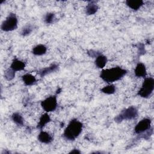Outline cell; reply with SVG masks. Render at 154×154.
<instances>
[{
  "mask_svg": "<svg viewBox=\"0 0 154 154\" xmlns=\"http://www.w3.org/2000/svg\"><path fill=\"white\" fill-rule=\"evenodd\" d=\"M152 120L149 118H144L140 120L135 126L134 132L137 134H141L149 130L151 127Z\"/></svg>",
  "mask_w": 154,
  "mask_h": 154,
  "instance_id": "obj_7",
  "label": "cell"
},
{
  "mask_svg": "<svg viewBox=\"0 0 154 154\" xmlns=\"http://www.w3.org/2000/svg\"><path fill=\"white\" fill-rule=\"evenodd\" d=\"M18 19L16 14L10 13L1 23V29L5 32L12 31L17 29Z\"/></svg>",
  "mask_w": 154,
  "mask_h": 154,
  "instance_id": "obj_5",
  "label": "cell"
},
{
  "mask_svg": "<svg viewBox=\"0 0 154 154\" xmlns=\"http://www.w3.org/2000/svg\"><path fill=\"white\" fill-rule=\"evenodd\" d=\"M15 72H14L11 68L7 69L4 72V78L7 81H11L15 77Z\"/></svg>",
  "mask_w": 154,
  "mask_h": 154,
  "instance_id": "obj_20",
  "label": "cell"
},
{
  "mask_svg": "<svg viewBox=\"0 0 154 154\" xmlns=\"http://www.w3.org/2000/svg\"><path fill=\"white\" fill-rule=\"evenodd\" d=\"M127 73V70L121 67L116 66L103 69L100 73V78L106 83H112L122 79Z\"/></svg>",
  "mask_w": 154,
  "mask_h": 154,
  "instance_id": "obj_1",
  "label": "cell"
},
{
  "mask_svg": "<svg viewBox=\"0 0 154 154\" xmlns=\"http://www.w3.org/2000/svg\"><path fill=\"white\" fill-rule=\"evenodd\" d=\"M138 111L137 108L134 106H131L122 110L116 116L114 120L117 123H120L123 120H132L138 116Z\"/></svg>",
  "mask_w": 154,
  "mask_h": 154,
  "instance_id": "obj_4",
  "label": "cell"
},
{
  "mask_svg": "<svg viewBox=\"0 0 154 154\" xmlns=\"http://www.w3.org/2000/svg\"><path fill=\"white\" fill-rule=\"evenodd\" d=\"M47 52V47L43 44H39L34 46L32 49V53L34 55L41 56L46 54Z\"/></svg>",
  "mask_w": 154,
  "mask_h": 154,
  "instance_id": "obj_16",
  "label": "cell"
},
{
  "mask_svg": "<svg viewBox=\"0 0 154 154\" xmlns=\"http://www.w3.org/2000/svg\"><path fill=\"white\" fill-rule=\"evenodd\" d=\"M134 74L138 78H146L147 70L145 64L143 63H138L134 70Z\"/></svg>",
  "mask_w": 154,
  "mask_h": 154,
  "instance_id": "obj_9",
  "label": "cell"
},
{
  "mask_svg": "<svg viewBox=\"0 0 154 154\" xmlns=\"http://www.w3.org/2000/svg\"><path fill=\"white\" fill-rule=\"evenodd\" d=\"M107 61H108L107 57L101 54L95 58L94 64L97 68L103 69L106 64Z\"/></svg>",
  "mask_w": 154,
  "mask_h": 154,
  "instance_id": "obj_15",
  "label": "cell"
},
{
  "mask_svg": "<svg viewBox=\"0 0 154 154\" xmlns=\"http://www.w3.org/2000/svg\"><path fill=\"white\" fill-rule=\"evenodd\" d=\"M55 20V14L53 13H48L45 16V22L47 24H51Z\"/></svg>",
  "mask_w": 154,
  "mask_h": 154,
  "instance_id": "obj_22",
  "label": "cell"
},
{
  "mask_svg": "<svg viewBox=\"0 0 154 154\" xmlns=\"http://www.w3.org/2000/svg\"><path fill=\"white\" fill-rule=\"evenodd\" d=\"M126 5L134 10H138L144 4L142 0H127L125 1Z\"/></svg>",
  "mask_w": 154,
  "mask_h": 154,
  "instance_id": "obj_13",
  "label": "cell"
},
{
  "mask_svg": "<svg viewBox=\"0 0 154 154\" xmlns=\"http://www.w3.org/2000/svg\"><path fill=\"white\" fill-rule=\"evenodd\" d=\"M154 90V79L152 77L144 78L141 87L138 90L137 94L143 98H149L152 95Z\"/></svg>",
  "mask_w": 154,
  "mask_h": 154,
  "instance_id": "obj_3",
  "label": "cell"
},
{
  "mask_svg": "<svg viewBox=\"0 0 154 154\" xmlns=\"http://www.w3.org/2000/svg\"><path fill=\"white\" fill-rule=\"evenodd\" d=\"M37 139L40 143L44 144H49L53 141L52 136L49 133L42 130L38 134Z\"/></svg>",
  "mask_w": 154,
  "mask_h": 154,
  "instance_id": "obj_11",
  "label": "cell"
},
{
  "mask_svg": "<svg viewBox=\"0 0 154 154\" xmlns=\"http://www.w3.org/2000/svg\"><path fill=\"white\" fill-rule=\"evenodd\" d=\"M69 153H81V151H79L78 149H73L69 152Z\"/></svg>",
  "mask_w": 154,
  "mask_h": 154,
  "instance_id": "obj_24",
  "label": "cell"
},
{
  "mask_svg": "<svg viewBox=\"0 0 154 154\" xmlns=\"http://www.w3.org/2000/svg\"><path fill=\"white\" fill-rule=\"evenodd\" d=\"M83 124L76 119H72L64 131L63 137L67 141H74L82 132Z\"/></svg>",
  "mask_w": 154,
  "mask_h": 154,
  "instance_id": "obj_2",
  "label": "cell"
},
{
  "mask_svg": "<svg viewBox=\"0 0 154 154\" xmlns=\"http://www.w3.org/2000/svg\"><path fill=\"white\" fill-rule=\"evenodd\" d=\"M58 69V64H57L56 63H53L48 67H46L40 69L38 72V75L40 77L43 78V77L45 76L46 75H47L48 74H50L52 72H55Z\"/></svg>",
  "mask_w": 154,
  "mask_h": 154,
  "instance_id": "obj_10",
  "label": "cell"
},
{
  "mask_svg": "<svg viewBox=\"0 0 154 154\" xmlns=\"http://www.w3.org/2000/svg\"><path fill=\"white\" fill-rule=\"evenodd\" d=\"M116 91V86L114 84H109L106 86H104L100 89V91L106 94H112Z\"/></svg>",
  "mask_w": 154,
  "mask_h": 154,
  "instance_id": "obj_19",
  "label": "cell"
},
{
  "mask_svg": "<svg viewBox=\"0 0 154 154\" xmlns=\"http://www.w3.org/2000/svg\"><path fill=\"white\" fill-rule=\"evenodd\" d=\"M99 7L94 1H90L85 7V13L87 15L94 14L98 10Z\"/></svg>",
  "mask_w": 154,
  "mask_h": 154,
  "instance_id": "obj_17",
  "label": "cell"
},
{
  "mask_svg": "<svg viewBox=\"0 0 154 154\" xmlns=\"http://www.w3.org/2000/svg\"><path fill=\"white\" fill-rule=\"evenodd\" d=\"M11 120L17 126H23L24 124V119L22 115L19 112H15L11 115Z\"/></svg>",
  "mask_w": 154,
  "mask_h": 154,
  "instance_id": "obj_18",
  "label": "cell"
},
{
  "mask_svg": "<svg viewBox=\"0 0 154 154\" xmlns=\"http://www.w3.org/2000/svg\"><path fill=\"white\" fill-rule=\"evenodd\" d=\"M43 109L46 112L54 111L58 106L57 95L50 96L40 102Z\"/></svg>",
  "mask_w": 154,
  "mask_h": 154,
  "instance_id": "obj_6",
  "label": "cell"
},
{
  "mask_svg": "<svg viewBox=\"0 0 154 154\" xmlns=\"http://www.w3.org/2000/svg\"><path fill=\"white\" fill-rule=\"evenodd\" d=\"M32 29H33L31 25H29V24L26 25L22 28L21 32H20V34L22 36H27L32 32Z\"/></svg>",
  "mask_w": 154,
  "mask_h": 154,
  "instance_id": "obj_21",
  "label": "cell"
},
{
  "mask_svg": "<svg viewBox=\"0 0 154 154\" xmlns=\"http://www.w3.org/2000/svg\"><path fill=\"white\" fill-rule=\"evenodd\" d=\"M22 79L25 85L31 86L35 84L37 79L34 76L30 73H25L22 76Z\"/></svg>",
  "mask_w": 154,
  "mask_h": 154,
  "instance_id": "obj_14",
  "label": "cell"
},
{
  "mask_svg": "<svg viewBox=\"0 0 154 154\" xmlns=\"http://www.w3.org/2000/svg\"><path fill=\"white\" fill-rule=\"evenodd\" d=\"M51 120V119L48 112H46L45 113L43 114L39 119V122H38L37 125V129L42 130V129L46 126V125Z\"/></svg>",
  "mask_w": 154,
  "mask_h": 154,
  "instance_id": "obj_12",
  "label": "cell"
},
{
  "mask_svg": "<svg viewBox=\"0 0 154 154\" xmlns=\"http://www.w3.org/2000/svg\"><path fill=\"white\" fill-rule=\"evenodd\" d=\"M89 56L91 57H94L96 58L97 56H98L99 55L101 54V53L99 52L98 51H94V50H90L88 51V53Z\"/></svg>",
  "mask_w": 154,
  "mask_h": 154,
  "instance_id": "obj_23",
  "label": "cell"
},
{
  "mask_svg": "<svg viewBox=\"0 0 154 154\" xmlns=\"http://www.w3.org/2000/svg\"><path fill=\"white\" fill-rule=\"evenodd\" d=\"M26 64L24 61L19 60L17 58H14L10 64V68L13 70L14 72L23 70L25 68Z\"/></svg>",
  "mask_w": 154,
  "mask_h": 154,
  "instance_id": "obj_8",
  "label": "cell"
}]
</instances>
